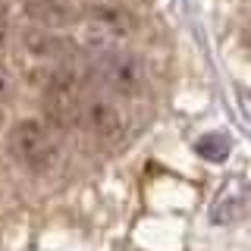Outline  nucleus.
<instances>
[{
    "label": "nucleus",
    "mask_w": 251,
    "mask_h": 251,
    "mask_svg": "<svg viewBox=\"0 0 251 251\" xmlns=\"http://www.w3.org/2000/svg\"><path fill=\"white\" fill-rule=\"evenodd\" d=\"M6 151L25 173L35 176H47L60 167V138L53 132V126L47 120H19L13 123V129L6 132Z\"/></svg>",
    "instance_id": "f257e3e1"
},
{
    "label": "nucleus",
    "mask_w": 251,
    "mask_h": 251,
    "mask_svg": "<svg viewBox=\"0 0 251 251\" xmlns=\"http://www.w3.org/2000/svg\"><path fill=\"white\" fill-rule=\"evenodd\" d=\"M88 78L107 88L110 94H120V98H135L145 88V66L135 53L123 50L120 44H107L98 50H88Z\"/></svg>",
    "instance_id": "f03ea898"
},
{
    "label": "nucleus",
    "mask_w": 251,
    "mask_h": 251,
    "mask_svg": "<svg viewBox=\"0 0 251 251\" xmlns=\"http://www.w3.org/2000/svg\"><path fill=\"white\" fill-rule=\"evenodd\" d=\"M66 129H82L85 135H91L94 141H100V145H120L126 138V129H129V126H126L123 110L110 98L85 88L73 104Z\"/></svg>",
    "instance_id": "7ed1b4c3"
},
{
    "label": "nucleus",
    "mask_w": 251,
    "mask_h": 251,
    "mask_svg": "<svg viewBox=\"0 0 251 251\" xmlns=\"http://www.w3.org/2000/svg\"><path fill=\"white\" fill-rule=\"evenodd\" d=\"M13 91H16V82H13V73L0 63V107L13 100Z\"/></svg>",
    "instance_id": "20e7f679"
},
{
    "label": "nucleus",
    "mask_w": 251,
    "mask_h": 251,
    "mask_svg": "<svg viewBox=\"0 0 251 251\" xmlns=\"http://www.w3.org/2000/svg\"><path fill=\"white\" fill-rule=\"evenodd\" d=\"M6 38H10V16H6V3L0 0V47L6 44Z\"/></svg>",
    "instance_id": "39448f33"
}]
</instances>
